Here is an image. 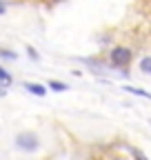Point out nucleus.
I'll return each instance as SVG.
<instances>
[{
    "instance_id": "f257e3e1",
    "label": "nucleus",
    "mask_w": 151,
    "mask_h": 160,
    "mask_svg": "<svg viewBox=\"0 0 151 160\" xmlns=\"http://www.w3.org/2000/svg\"><path fill=\"white\" fill-rule=\"evenodd\" d=\"M16 147L22 149V151H36L40 147V140H38V136L31 133V131H22V133L16 136Z\"/></svg>"
},
{
    "instance_id": "f03ea898",
    "label": "nucleus",
    "mask_w": 151,
    "mask_h": 160,
    "mask_svg": "<svg viewBox=\"0 0 151 160\" xmlns=\"http://www.w3.org/2000/svg\"><path fill=\"white\" fill-rule=\"evenodd\" d=\"M131 62V51L127 47H116L111 51V65L113 67H127Z\"/></svg>"
},
{
    "instance_id": "7ed1b4c3",
    "label": "nucleus",
    "mask_w": 151,
    "mask_h": 160,
    "mask_svg": "<svg viewBox=\"0 0 151 160\" xmlns=\"http://www.w3.org/2000/svg\"><path fill=\"white\" fill-rule=\"evenodd\" d=\"M29 93H33V96H38V98H42V96H47V87H42V85H38V82H25L22 85Z\"/></svg>"
},
{
    "instance_id": "20e7f679",
    "label": "nucleus",
    "mask_w": 151,
    "mask_h": 160,
    "mask_svg": "<svg viewBox=\"0 0 151 160\" xmlns=\"http://www.w3.org/2000/svg\"><path fill=\"white\" fill-rule=\"evenodd\" d=\"M124 91H129V93H134V96H140V98H147V100H151V93L149 91H144V89H138V87H124Z\"/></svg>"
},
{
    "instance_id": "39448f33",
    "label": "nucleus",
    "mask_w": 151,
    "mask_h": 160,
    "mask_svg": "<svg viewBox=\"0 0 151 160\" xmlns=\"http://www.w3.org/2000/svg\"><path fill=\"white\" fill-rule=\"evenodd\" d=\"M11 82H13L11 73H9L7 69H2V67H0V85H2V87H9Z\"/></svg>"
},
{
    "instance_id": "423d86ee",
    "label": "nucleus",
    "mask_w": 151,
    "mask_h": 160,
    "mask_svg": "<svg viewBox=\"0 0 151 160\" xmlns=\"http://www.w3.org/2000/svg\"><path fill=\"white\" fill-rule=\"evenodd\" d=\"M49 89H53V91H67L69 87L65 82H58V80H49Z\"/></svg>"
},
{
    "instance_id": "0eeeda50",
    "label": "nucleus",
    "mask_w": 151,
    "mask_h": 160,
    "mask_svg": "<svg viewBox=\"0 0 151 160\" xmlns=\"http://www.w3.org/2000/svg\"><path fill=\"white\" fill-rule=\"evenodd\" d=\"M140 69H142L144 73H151V56H147V58L140 60Z\"/></svg>"
},
{
    "instance_id": "6e6552de",
    "label": "nucleus",
    "mask_w": 151,
    "mask_h": 160,
    "mask_svg": "<svg viewBox=\"0 0 151 160\" xmlns=\"http://www.w3.org/2000/svg\"><path fill=\"white\" fill-rule=\"evenodd\" d=\"M131 156H134V160H149V158H147V156H144L140 149H136V147L131 149Z\"/></svg>"
},
{
    "instance_id": "1a4fd4ad",
    "label": "nucleus",
    "mask_w": 151,
    "mask_h": 160,
    "mask_svg": "<svg viewBox=\"0 0 151 160\" xmlns=\"http://www.w3.org/2000/svg\"><path fill=\"white\" fill-rule=\"evenodd\" d=\"M0 56H2V58H7V60H13V58H16V53L7 51V49H0Z\"/></svg>"
},
{
    "instance_id": "9d476101",
    "label": "nucleus",
    "mask_w": 151,
    "mask_h": 160,
    "mask_svg": "<svg viewBox=\"0 0 151 160\" xmlns=\"http://www.w3.org/2000/svg\"><path fill=\"white\" fill-rule=\"evenodd\" d=\"M27 51H29V56H31V58H38V53H36V49H31V47H27Z\"/></svg>"
},
{
    "instance_id": "9b49d317",
    "label": "nucleus",
    "mask_w": 151,
    "mask_h": 160,
    "mask_svg": "<svg viewBox=\"0 0 151 160\" xmlns=\"http://www.w3.org/2000/svg\"><path fill=\"white\" fill-rule=\"evenodd\" d=\"M5 11H7V7H5V2H2V0H0V16H2Z\"/></svg>"
},
{
    "instance_id": "f8f14e48",
    "label": "nucleus",
    "mask_w": 151,
    "mask_h": 160,
    "mask_svg": "<svg viewBox=\"0 0 151 160\" xmlns=\"http://www.w3.org/2000/svg\"><path fill=\"white\" fill-rule=\"evenodd\" d=\"M2 96H5V89H2V87H0V98H2Z\"/></svg>"
},
{
    "instance_id": "ddd939ff",
    "label": "nucleus",
    "mask_w": 151,
    "mask_h": 160,
    "mask_svg": "<svg viewBox=\"0 0 151 160\" xmlns=\"http://www.w3.org/2000/svg\"><path fill=\"white\" fill-rule=\"evenodd\" d=\"M56 2H60V0H56Z\"/></svg>"
}]
</instances>
